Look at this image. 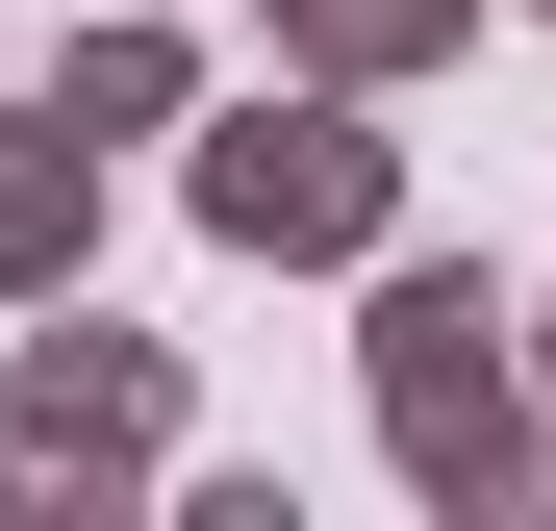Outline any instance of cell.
Returning <instances> with one entry per match:
<instances>
[{"mask_svg":"<svg viewBox=\"0 0 556 531\" xmlns=\"http://www.w3.org/2000/svg\"><path fill=\"white\" fill-rule=\"evenodd\" d=\"M329 203H354V152H278V127L228 152V228H329Z\"/></svg>","mask_w":556,"mask_h":531,"instance_id":"obj_1","label":"cell"}]
</instances>
